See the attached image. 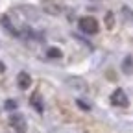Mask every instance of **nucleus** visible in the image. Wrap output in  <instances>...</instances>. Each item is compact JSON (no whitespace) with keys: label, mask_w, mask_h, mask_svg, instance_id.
I'll use <instances>...</instances> for the list:
<instances>
[{"label":"nucleus","mask_w":133,"mask_h":133,"mask_svg":"<svg viewBox=\"0 0 133 133\" xmlns=\"http://www.w3.org/2000/svg\"><path fill=\"white\" fill-rule=\"evenodd\" d=\"M78 26H79V30L83 33H87V35H94V33H98V21L94 19V17H81Z\"/></svg>","instance_id":"f257e3e1"},{"label":"nucleus","mask_w":133,"mask_h":133,"mask_svg":"<svg viewBox=\"0 0 133 133\" xmlns=\"http://www.w3.org/2000/svg\"><path fill=\"white\" fill-rule=\"evenodd\" d=\"M9 126L15 129V133H26L28 126H26V118L21 113H13L9 116Z\"/></svg>","instance_id":"f03ea898"},{"label":"nucleus","mask_w":133,"mask_h":133,"mask_svg":"<svg viewBox=\"0 0 133 133\" xmlns=\"http://www.w3.org/2000/svg\"><path fill=\"white\" fill-rule=\"evenodd\" d=\"M111 104L116 105V107H128V105H129L128 94H126L122 89H115L113 94H111Z\"/></svg>","instance_id":"7ed1b4c3"},{"label":"nucleus","mask_w":133,"mask_h":133,"mask_svg":"<svg viewBox=\"0 0 133 133\" xmlns=\"http://www.w3.org/2000/svg\"><path fill=\"white\" fill-rule=\"evenodd\" d=\"M41 6H43V11H46L48 15H59L63 11V4L59 0H43Z\"/></svg>","instance_id":"20e7f679"},{"label":"nucleus","mask_w":133,"mask_h":133,"mask_svg":"<svg viewBox=\"0 0 133 133\" xmlns=\"http://www.w3.org/2000/svg\"><path fill=\"white\" fill-rule=\"evenodd\" d=\"M0 22H2L4 30H6L8 33H11V35H15V37H21V30H17V28H15V24L11 22V19H9L8 15H2V19H0Z\"/></svg>","instance_id":"39448f33"},{"label":"nucleus","mask_w":133,"mask_h":133,"mask_svg":"<svg viewBox=\"0 0 133 133\" xmlns=\"http://www.w3.org/2000/svg\"><path fill=\"white\" fill-rule=\"evenodd\" d=\"M17 85H19V89L26 91L31 85V76L28 72H19V76H17Z\"/></svg>","instance_id":"423d86ee"},{"label":"nucleus","mask_w":133,"mask_h":133,"mask_svg":"<svg viewBox=\"0 0 133 133\" xmlns=\"http://www.w3.org/2000/svg\"><path fill=\"white\" fill-rule=\"evenodd\" d=\"M30 104H31V107L35 109L37 113H43V111H44L43 98H41V94H39V92H33V94H31V98H30Z\"/></svg>","instance_id":"0eeeda50"},{"label":"nucleus","mask_w":133,"mask_h":133,"mask_svg":"<svg viewBox=\"0 0 133 133\" xmlns=\"http://www.w3.org/2000/svg\"><path fill=\"white\" fill-rule=\"evenodd\" d=\"M46 56L54 59V57H61L63 54H61V50H59V48H48V50H46Z\"/></svg>","instance_id":"6e6552de"},{"label":"nucleus","mask_w":133,"mask_h":133,"mask_svg":"<svg viewBox=\"0 0 133 133\" xmlns=\"http://www.w3.org/2000/svg\"><path fill=\"white\" fill-rule=\"evenodd\" d=\"M131 66H133V59H131V57L128 56V57L124 59V63H122V70H124V72L128 74V72L131 70Z\"/></svg>","instance_id":"1a4fd4ad"},{"label":"nucleus","mask_w":133,"mask_h":133,"mask_svg":"<svg viewBox=\"0 0 133 133\" xmlns=\"http://www.w3.org/2000/svg\"><path fill=\"white\" fill-rule=\"evenodd\" d=\"M4 107H6V111H13V109H17V102L15 100H6Z\"/></svg>","instance_id":"9d476101"},{"label":"nucleus","mask_w":133,"mask_h":133,"mask_svg":"<svg viewBox=\"0 0 133 133\" xmlns=\"http://www.w3.org/2000/svg\"><path fill=\"white\" fill-rule=\"evenodd\" d=\"M76 104H78V107L83 109V111H91V105H89L87 102H83V100H76Z\"/></svg>","instance_id":"9b49d317"},{"label":"nucleus","mask_w":133,"mask_h":133,"mask_svg":"<svg viewBox=\"0 0 133 133\" xmlns=\"http://www.w3.org/2000/svg\"><path fill=\"white\" fill-rule=\"evenodd\" d=\"M105 21H107V26L111 28V26H113V13H107V19H105Z\"/></svg>","instance_id":"f8f14e48"},{"label":"nucleus","mask_w":133,"mask_h":133,"mask_svg":"<svg viewBox=\"0 0 133 133\" xmlns=\"http://www.w3.org/2000/svg\"><path fill=\"white\" fill-rule=\"evenodd\" d=\"M4 70H6V65H4L2 61H0V72H4Z\"/></svg>","instance_id":"ddd939ff"}]
</instances>
